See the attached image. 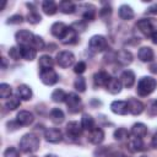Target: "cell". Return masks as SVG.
Returning a JSON list of instances; mask_svg holds the SVG:
<instances>
[{
    "label": "cell",
    "mask_w": 157,
    "mask_h": 157,
    "mask_svg": "<svg viewBox=\"0 0 157 157\" xmlns=\"http://www.w3.org/2000/svg\"><path fill=\"white\" fill-rule=\"evenodd\" d=\"M39 137L36 134H26L22 136L20 141V148L25 153H33L39 148Z\"/></svg>",
    "instance_id": "cell-1"
},
{
    "label": "cell",
    "mask_w": 157,
    "mask_h": 157,
    "mask_svg": "<svg viewBox=\"0 0 157 157\" xmlns=\"http://www.w3.org/2000/svg\"><path fill=\"white\" fill-rule=\"evenodd\" d=\"M156 86H157V82H156V80L153 77H151V76H144V77H141L139 80L136 91H137V93L141 97H146V96L151 94L155 91Z\"/></svg>",
    "instance_id": "cell-2"
},
{
    "label": "cell",
    "mask_w": 157,
    "mask_h": 157,
    "mask_svg": "<svg viewBox=\"0 0 157 157\" xmlns=\"http://www.w3.org/2000/svg\"><path fill=\"white\" fill-rule=\"evenodd\" d=\"M107 47H108L107 39H105V37H103L101 34H96V36L91 37V39L88 42V49H90V52H92L94 54L105 50Z\"/></svg>",
    "instance_id": "cell-3"
},
{
    "label": "cell",
    "mask_w": 157,
    "mask_h": 157,
    "mask_svg": "<svg viewBox=\"0 0 157 157\" xmlns=\"http://www.w3.org/2000/svg\"><path fill=\"white\" fill-rule=\"evenodd\" d=\"M136 27L140 29V32L145 36H150L157 31V21L153 20V18H141L140 21H137L136 23Z\"/></svg>",
    "instance_id": "cell-4"
},
{
    "label": "cell",
    "mask_w": 157,
    "mask_h": 157,
    "mask_svg": "<svg viewBox=\"0 0 157 157\" xmlns=\"http://www.w3.org/2000/svg\"><path fill=\"white\" fill-rule=\"evenodd\" d=\"M66 107H67V110L72 114L75 113H78L81 109H82V103H81V98L78 97V94L76 93H69L66 99Z\"/></svg>",
    "instance_id": "cell-5"
},
{
    "label": "cell",
    "mask_w": 157,
    "mask_h": 157,
    "mask_svg": "<svg viewBox=\"0 0 157 157\" xmlns=\"http://www.w3.org/2000/svg\"><path fill=\"white\" fill-rule=\"evenodd\" d=\"M56 64L60 67H69L75 63V55L69 50H63L56 54Z\"/></svg>",
    "instance_id": "cell-6"
},
{
    "label": "cell",
    "mask_w": 157,
    "mask_h": 157,
    "mask_svg": "<svg viewBox=\"0 0 157 157\" xmlns=\"http://www.w3.org/2000/svg\"><path fill=\"white\" fill-rule=\"evenodd\" d=\"M15 39L16 42L21 45V47H26V45H32L33 39H34V34L27 29H20L18 32H16L15 34Z\"/></svg>",
    "instance_id": "cell-7"
},
{
    "label": "cell",
    "mask_w": 157,
    "mask_h": 157,
    "mask_svg": "<svg viewBox=\"0 0 157 157\" xmlns=\"http://www.w3.org/2000/svg\"><path fill=\"white\" fill-rule=\"evenodd\" d=\"M82 134V126L77 121H69L66 125V135L70 140L76 141Z\"/></svg>",
    "instance_id": "cell-8"
},
{
    "label": "cell",
    "mask_w": 157,
    "mask_h": 157,
    "mask_svg": "<svg viewBox=\"0 0 157 157\" xmlns=\"http://www.w3.org/2000/svg\"><path fill=\"white\" fill-rule=\"evenodd\" d=\"M39 77H40V81H42L44 85H47V86H52V85L56 83V82H58V80H59L58 74H56L53 69L40 70Z\"/></svg>",
    "instance_id": "cell-9"
},
{
    "label": "cell",
    "mask_w": 157,
    "mask_h": 157,
    "mask_svg": "<svg viewBox=\"0 0 157 157\" xmlns=\"http://www.w3.org/2000/svg\"><path fill=\"white\" fill-rule=\"evenodd\" d=\"M44 137L48 142L52 144H58L63 140V132L60 131V129L56 128H52V129H47L44 132Z\"/></svg>",
    "instance_id": "cell-10"
},
{
    "label": "cell",
    "mask_w": 157,
    "mask_h": 157,
    "mask_svg": "<svg viewBox=\"0 0 157 157\" xmlns=\"http://www.w3.org/2000/svg\"><path fill=\"white\" fill-rule=\"evenodd\" d=\"M60 42L63 44H75L77 42V32L72 27H67L64 34L60 37Z\"/></svg>",
    "instance_id": "cell-11"
},
{
    "label": "cell",
    "mask_w": 157,
    "mask_h": 157,
    "mask_svg": "<svg viewBox=\"0 0 157 157\" xmlns=\"http://www.w3.org/2000/svg\"><path fill=\"white\" fill-rule=\"evenodd\" d=\"M128 109H129V113H131L132 115H139L144 112V104L141 101L136 99V98H129L128 101Z\"/></svg>",
    "instance_id": "cell-12"
},
{
    "label": "cell",
    "mask_w": 157,
    "mask_h": 157,
    "mask_svg": "<svg viewBox=\"0 0 157 157\" xmlns=\"http://www.w3.org/2000/svg\"><path fill=\"white\" fill-rule=\"evenodd\" d=\"M110 110H112L114 114L125 115V114L129 113L128 102H126V101H114V102H112V104H110Z\"/></svg>",
    "instance_id": "cell-13"
},
{
    "label": "cell",
    "mask_w": 157,
    "mask_h": 157,
    "mask_svg": "<svg viewBox=\"0 0 157 157\" xmlns=\"http://www.w3.org/2000/svg\"><path fill=\"white\" fill-rule=\"evenodd\" d=\"M34 120V117L31 112L28 110H20L17 113V117H16V121L22 125V126H27V125H31Z\"/></svg>",
    "instance_id": "cell-14"
},
{
    "label": "cell",
    "mask_w": 157,
    "mask_h": 157,
    "mask_svg": "<svg viewBox=\"0 0 157 157\" xmlns=\"http://www.w3.org/2000/svg\"><path fill=\"white\" fill-rule=\"evenodd\" d=\"M104 140V132L101 128H94L93 130L90 131L88 134V141L93 145H99Z\"/></svg>",
    "instance_id": "cell-15"
},
{
    "label": "cell",
    "mask_w": 157,
    "mask_h": 157,
    "mask_svg": "<svg viewBox=\"0 0 157 157\" xmlns=\"http://www.w3.org/2000/svg\"><path fill=\"white\" fill-rule=\"evenodd\" d=\"M120 81H121V85L124 87H126V88L132 87V85L135 83V74H134V71H131V70L123 71V74L120 76Z\"/></svg>",
    "instance_id": "cell-16"
},
{
    "label": "cell",
    "mask_w": 157,
    "mask_h": 157,
    "mask_svg": "<svg viewBox=\"0 0 157 157\" xmlns=\"http://www.w3.org/2000/svg\"><path fill=\"white\" fill-rule=\"evenodd\" d=\"M109 80H110V76L105 71H98L93 75V82H94V86H97V87L107 86Z\"/></svg>",
    "instance_id": "cell-17"
},
{
    "label": "cell",
    "mask_w": 157,
    "mask_h": 157,
    "mask_svg": "<svg viewBox=\"0 0 157 157\" xmlns=\"http://www.w3.org/2000/svg\"><path fill=\"white\" fill-rule=\"evenodd\" d=\"M80 9H82V17L85 21H93L96 17V7L91 4H83L80 6Z\"/></svg>",
    "instance_id": "cell-18"
},
{
    "label": "cell",
    "mask_w": 157,
    "mask_h": 157,
    "mask_svg": "<svg viewBox=\"0 0 157 157\" xmlns=\"http://www.w3.org/2000/svg\"><path fill=\"white\" fill-rule=\"evenodd\" d=\"M105 88H107L108 92L112 93V94H118V93H120V91H121V88H123V85H121L120 78L110 77V80H109V82L107 83Z\"/></svg>",
    "instance_id": "cell-19"
},
{
    "label": "cell",
    "mask_w": 157,
    "mask_h": 157,
    "mask_svg": "<svg viewBox=\"0 0 157 157\" xmlns=\"http://www.w3.org/2000/svg\"><path fill=\"white\" fill-rule=\"evenodd\" d=\"M20 53H21V58L27 61H32L37 55V50L31 45L20 47Z\"/></svg>",
    "instance_id": "cell-20"
},
{
    "label": "cell",
    "mask_w": 157,
    "mask_h": 157,
    "mask_svg": "<svg viewBox=\"0 0 157 157\" xmlns=\"http://www.w3.org/2000/svg\"><path fill=\"white\" fill-rule=\"evenodd\" d=\"M137 56H139V59L141 61L148 63V61H152L153 60L155 54H153L152 48H150V47H142V48H140V50L137 53Z\"/></svg>",
    "instance_id": "cell-21"
},
{
    "label": "cell",
    "mask_w": 157,
    "mask_h": 157,
    "mask_svg": "<svg viewBox=\"0 0 157 157\" xmlns=\"http://www.w3.org/2000/svg\"><path fill=\"white\" fill-rule=\"evenodd\" d=\"M117 61L120 64V65H129V64H131V61H132V54L129 52V50H125V49H123V50H119L118 53H117Z\"/></svg>",
    "instance_id": "cell-22"
},
{
    "label": "cell",
    "mask_w": 157,
    "mask_h": 157,
    "mask_svg": "<svg viewBox=\"0 0 157 157\" xmlns=\"http://www.w3.org/2000/svg\"><path fill=\"white\" fill-rule=\"evenodd\" d=\"M135 13H134V10L131 6L129 5H121L119 7V17L124 21H129L131 18H134Z\"/></svg>",
    "instance_id": "cell-23"
},
{
    "label": "cell",
    "mask_w": 157,
    "mask_h": 157,
    "mask_svg": "<svg viewBox=\"0 0 157 157\" xmlns=\"http://www.w3.org/2000/svg\"><path fill=\"white\" fill-rule=\"evenodd\" d=\"M128 148L131 151V152H140L144 150V142H142V139H139V137H131L129 139V142H128Z\"/></svg>",
    "instance_id": "cell-24"
},
{
    "label": "cell",
    "mask_w": 157,
    "mask_h": 157,
    "mask_svg": "<svg viewBox=\"0 0 157 157\" xmlns=\"http://www.w3.org/2000/svg\"><path fill=\"white\" fill-rule=\"evenodd\" d=\"M131 134H132L135 137L142 139V137H145L146 134H147V128H146V125L142 124V123H136V124H134L132 128H131Z\"/></svg>",
    "instance_id": "cell-25"
},
{
    "label": "cell",
    "mask_w": 157,
    "mask_h": 157,
    "mask_svg": "<svg viewBox=\"0 0 157 157\" xmlns=\"http://www.w3.org/2000/svg\"><path fill=\"white\" fill-rule=\"evenodd\" d=\"M66 28H67V26H66L64 22H55V23L52 25L50 32H52V34H53L54 37H56V38L60 39V37L64 34V32L66 31Z\"/></svg>",
    "instance_id": "cell-26"
},
{
    "label": "cell",
    "mask_w": 157,
    "mask_h": 157,
    "mask_svg": "<svg viewBox=\"0 0 157 157\" xmlns=\"http://www.w3.org/2000/svg\"><path fill=\"white\" fill-rule=\"evenodd\" d=\"M17 96L18 98L23 99V101H29L32 98V90L29 86L27 85H20L17 87Z\"/></svg>",
    "instance_id": "cell-27"
},
{
    "label": "cell",
    "mask_w": 157,
    "mask_h": 157,
    "mask_svg": "<svg viewBox=\"0 0 157 157\" xmlns=\"http://www.w3.org/2000/svg\"><path fill=\"white\" fill-rule=\"evenodd\" d=\"M58 5L54 2V1H52V0H45V1H43V4H42V10H43V12L45 13V15H48V16H52V15H54L56 11H58Z\"/></svg>",
    "instance_id": "cell-28"
},
{
    "label": "cell",
    "mask_w": 157,
    "mask_h": 157,
    "mask_svg": "<svg viewBox=\"0 0 157 157\" xmlns=\"http://www.w3.org/2000/svg\"><path fill=\"white\" fill-rule=\"evenodd\" d=\"M81 126H82V129H85L87 131L93 130L94 129V120H93V118L90 114L85 113L82 115V118H81Z\"/></svg>",
    "instance_id": "cell-29"
},
{
    "label": "cell",
    "mask_w": 157,
    "mask_h": 157,
    "mask_svg": "<svg viewBox=\"0 0 157 157\" xmlns=\"http://www.w3.org/2000/svg\"><path fill=\"white\" fill-rule=\"evenodd\" d=\"M59 10H60L63 13L69 15V13H74V12H75L76 6H75V4L71 2V1L64 0V1H61V2L59 4Z\"/></svg>",
    "instance_id": "cell-30"
},
{
    "label": "cell",
    "mask_w": 157,
    "mask_h": 157,
    "mask_svg": "<svg viewBox=\"0 0 157 157\" xmlns=\"http://www.w3.org/2000/svg\"><path fill=\"white\" fill-rule=\"evenodd\" d=\"M64 118H65L64 112H63L60 108H54V109H52V112H50V120H52L53 123H55V124H61V123L64 121Z\"/></svg>",
    "instance_id": "cell-31"
},
{
    "label": "cell",
    "mask_w": 157,
    "mask_h": 157,
    "mask_svg": "<svg viewBox=\"0 0 157 157\" xmlns=\"http://www.w3.org/2000/svg\"><path fill=\"white\" fill-rule=\"evenodd\" d=\"M50 97H52V101H53V102H55V103H61V102H65L67 94L65 93L64 90H61V88H56V90L53 91V93H52Z\"/></svg>",
    "instance_id": "cell-32"
},
{
    "label": "cell",
    "mask_w": 157,
    "mask_h": 157,
    "mask_svg": "<svg viewBox=\"0 0 157 157\" xmlns=\"http://www.w3.org/2000/svg\"><path fill=\"white\" fill-rule=\"evenodd\" d=\"M54 65V60L52 56L49 55H42L39 58V66L40 70H47V69H52Z\"/></svg>",
    "instance_id": "cell-33"
},
{
    "label": "cell",
    "mask_w": 157,
    "mask_h": 157,
    "mask_svg": "<svg viewBox=\"0 0 157 157\" xmlns=\"http://www.w3.org/2000/svg\"><path fill=\"white\" fill-rule=\"evenodd\" d=\"M20 104H21V101H20L18 97H10V98L6 101L5 107H6L9 110H15L16 108L20 107Z\"/></svg>",
    "instance_id": "cell-34"
},
{
    "label": "cell",
    "mask_w": 157,
    "mask_h": 157,
    "mask_svg": "<svg viewBox=\"0 0 157 157\" xmlns=\"http://www.w3.org/2000/svg\"><path fill=\"white\" fill-rule=\"evenodd\" d=\"M27 21L29 23H32V25H37V23H39L42 21V17L36 10H31L28 12V15H27Z\"/></svg>",
    "instance_id": "cell-35"
},
{
    "label": "cell",
    "mask_w": 157,
    "mask_h": 157,
    "mask_svg": "<svg viewBox=\"0 0 157 157\" xmlns=\"http://www.w3.org/2000/svg\"><path fill=\"white\" fill-rule=\"evenodd\" d=\"M128 137H129V131L125 128H118L114 131V139L118 140V141H123Z\"/></svg>",
    "instance_id": "cell-36"
},
{
    "label": "cell",
    "mask_w": 157,
    "mask_h": 157,
    "mask_svg": "<svg viewBox=\"0 0 157 157\" xmlns=\"http://www.w3.org/2000/svg\"><path fill=\"white\" fill-rule=\"evenodd\" d=\"M74 87H75V90L78 91V92H85V91H86V80H85V77L78 76V77L75 80V82H74Z\"/></svg>",
    "instance_id": "cell-37"
},
{
    "label": "cell",
    "mask_w": 157,
    "mask_h": 157,
    "mask_svg": "<svg viewBox=\"0 0 157 157\" xmlns=\"http://www.w3.org/2000/svg\"><path fill=\"white\" fill-rule=\"evenodd\" d=\"M11 93H12V90H11L10 85H7V83L0 85V97L1 98H9V97H11Z\"/></svg>",
    "instance_id": "cell-38"
},
{
    "label": "cell",
    "mask_w": 157,
    "mask_h": 157,
    "mask_svg": "<svg viewBox=\"0 0 157 157\" xmlns=\"http://www.w3.org/2000/svg\"><path fill=\"white\" fill-rule=\"evenodd\" d=\"M32 47L36 49V50H43L45 44H44V40L40 36H34V39H33V43H32Z\"/></svg>",
    "instance_id": "cell-39"
},
{
    "label": "cell",
    "mask_w": 157,
    "mask_h": 157,
    "mask_svg": "<svg viewBox=\"0 0 157 157\" xmlns=\"http://www.w3.org/2000/svg\"><path fill=\"white\" fill-rule=\"evenodd\" d=\"M4 157H20V153L15 147H7L4 151Z\"/></svg>",
    "instance_id": "cell-40"
},
{
    "label": "cell",
    "mask_w": 157,
    "mask_h": 157,
    "mask_svg": "<svg viewBox=\"0 0 157 157\" xmlns=\"http://www.w3.org/2000/svg\"><path fill=\"white\" fill-rule=\"evenodd\" d=\"M74 71H75V74H78V75L83 74V72L86 71V63H85V61H78V63L74 66Z\"/></svg>",
    "instance_id": "cell-41"
},
{
    "label": "cell",
    "mask_w": 157,
    "mask_h": 157,
    "mask_svg": "<svg viewBox=\"0 0 157 157\" xmlns=\"http://www.w3.org/2000/svg\"><path fill=\"white\" fill-rule=\"evenodd\" d=\"M22 21H23V17L21 15H13V16L9 17V20H7L6 23H9V25H18Z\"/></svg>",
    "instance_id": "cell-42"
},
{
    "label": "cell",
    "mask_w": 157,
    "mask_h": 157,
    "mask_svg": "<svg viewBox=\"0 0 157 157\" xmlns=\"http://www.w3.org/2000/svg\"><path fill=\"white\" fill-rule=\"evenodd\" d=\"M94 156L96 157H108L109 156V151L107 147H98L94 151Z\"/></svg>",
    "instance_id": "cell-43"
},
{
    "label": "cell",
    "mask_w": 157,
    "mask_h": 157,
    "mask_svg": "<svg viewBox=\"0 0 157 157\" xmlns=\"http://www.w3.org/2000/svg\"><path fill=\"white\" fill-rule=\"evenodd\" d=\"M9 55L10 58H12L13 60H18L21 58V53H20V49L16 48V47H12L10 50H9Z\"/></svg>",
    "instance_id": "cell-44"
},
{
    "label": "cell",
    "mask_w": 157,
    "mask_h": 157,
    "mask_svg": "<svg viewBox=\"0 0 157 157\" xmlns=\"http://www.w3.org/2000/svg\"><path fill=\"white\" fill-rule=\"evenodd\" d=\"M110 13H112V9H110L109 6H108V7H104V9H102V10L99 11V15H101V17H103V18L108 17Z\"/></svg>",
    "instance_id": "cell-45"
},
{
    "label": "cell",
    "mask_w": 157,
    "mask_h": 157,
    "mask_svg": "<svg viewBox=\"0 0 157 157\" xmlns=\"http://www.w3.org/2000/svg\"><path fill=\"white\" fill-rule=\"evenodd\" d=\"M150 114L151 115H157V99L151 104V107H150Z\"/></svg>",
    "instance_id": "cell-46"
},
{
    "label": "cell",
    "mask_w": 157,
    "mask_h": 157,
    "mask_svg": "<svg viewBox=\"0 0 157 157\" xmlns=\"http://www.w3.org/2000/svg\"><path fill=\"white\" fill-rule=\"evenodd\" d=\"M147 12H148V13H152V15H157V4L151 5V6L147 9Z\"/></svg>",
    "instance_id": "cell-47"
},
{
    "label": "cell",
    "mask_w": 157,
    "mask_h": 157,
    "mask_svg": "<svg viewBox=\"0 0 157 157\" xmlns=\"http://www.w3.org/2000/svg\"><path fill=\"white\" fill-rule=\"evenodd\" d=\"M110 157H128V156H126L125 153H123V152H119V151H118V152H114Z\"/></svg>",
    "instance_id": "cell-48"
},
{
    "label": "cell",
    "mask_w": 157,
    "mask_h": 157,
    "mask_svg": "<svg viewBox=\"0 0 157 157\" xmlns=\"http://www.w3.org/2000/svg\"><path fill=\"white\" fill-rule=\"evenodd\" d=\"M151 144H152V146L155 147V148H157V132L153 135V137H152V141H151Z\"/></svg>",
    "instance_id": "cell-49"
},
{
    "label": "cell",
    "mask_w": 157,
    "mask_h": 157,
    "mask_svg": "<svg viewBox=\"0 0 157 157\" xmlns=\"http://www.w3.org/2000/svg\"><path fill=\"white\" fill-rule=\"evenodd\" d=\"M151 39H152V42H153L155 44H157V31H155V32L151 34Z\"/></svg>",
    "instance_id": "cell-50"
},
{
    "label": "cell",
    "mask_w": 157,
    "mask_h": 157,
    "mask_svg": "<svg viewBox=\"0 0 157 157\" xmlns=\"http://www.w3.org/2000/svg\"><path fill=\"white\" fill-rule=\"evenodd\" d=\"M150 71L153 72V74H157V64H152L150 66Z\"/></svg>",
    "instance_id": "cell-51"
},
{
    "label": "cell",
    "mask_w": 157,
    "mask_h": 157,
    "mask_svg": "<svg viewBox=\"0 0 157 157\" xmlns=\"http://www.w3.org/2000/svg\"><path fill=\"white\" fill-rule=\"evenodd\" d=\"M1 61H2V69H5L6 67V60H5V58H1Z\"/></svg>",
    "instance_id": "cell-52"
},
{
    "label": "cell",
    "mask_w": 157,
    "mask_h": 157,
    "mask_svg": "<svg viewBox=\"0 0 157 157\" xmlns=\"http://www.w3.org/2000/svg\"><path fill=\"white\" fill-rule=\"evenodd\" d=\"M45 157H58V156H55V155H47Z\"/></svg>",
    "instance_id": "cell-53"
},
{
    "label": "cell",
    "mask_w": 157,
    "mask_h": 157,
    "mask_svg": "<svg viewBox=\"0 0 157 157\" xmlns=\"http://www.w3.org/2000/svg\"><path fill=\"white\" fill-rule=\"evenodd\" d=\"M31 157H36V156H31Z\"/></svg>",
    "instance_id": "cell-54"
},
{
    "label": "cell",
    "mask_w": 157,
    "mask_h": 157,
    "mask_svg": "<svg viewBox=\"0 0 157 157\" xmlns=\"http://www.w3.org/2000/svg\"><path fill=\"white\" fill-rule=\"evenodd\" d=\"M141 157H146V156H141Z\"/></svg>",
    "instance_id": "cell-55"
}]
</instances>
